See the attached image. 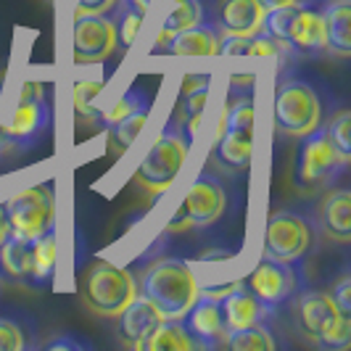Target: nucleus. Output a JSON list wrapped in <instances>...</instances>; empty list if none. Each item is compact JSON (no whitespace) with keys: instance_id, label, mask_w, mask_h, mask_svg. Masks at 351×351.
Masks as SVG:
<instances>
[{"instance_id":"31","label":"nucleus","mask_w":351,"mask_h":351,"mask_svg":"<svg viewBox=\"0 0 351 351\" xmlns=\"http://www.w3.org/2000/svg\"><path fill=\"white\" fill-rule=\"evenodd\" d=\"M143 14L138 11H132V8H127L124 11L122 21H119V29H117V43L122 45V51H127L132 43H135V37L141 35V27H143Z\"/></svg>"},{"instance_id":"34","label":"nucleus","mask_w":351,"mask_h":351,"mask_svg":"<svg viewBox=\"0 0 351 351\" xmlns=\"http://www.w3.org/2000/svg\"><path fill=\"white\" fill-rule=\"evenodd\" d=\"M351 275H341V280L333 285V291H330V299L335 301V306H338V312L341 315L351 317Z\"/></svg>"},{"instance_id":"13","label":"nucleus","mask_w":351,"mask_h":351,"mask_svg":"<svg viewBox=\"0 0 351 351\" xmlns=\"http://www.w3.org/2000/svg\"><path fill=\"white\" fill-rule=\"evenodd\" d=\"M293 319H296L301 333L306 335L312 343H317L333 325H338L341 319H346V315L338 312V306L330 299V293L306 291V293H301V299L293 306Z\"/></svg>"},{"instance_id":"25","label":"nucleus","mask_w":351,"mask_h":351,"mask_svg":"<svg viewBox=\"0 0 351 351\" xmlns=\"http://www.w3.org/2000/svg\"><path fill=\"white\" fill-rule=\"evenodd\" d=\"M58 262V235L56 230L45 232L35 238V248H32V282H45L53 275Z\"/></svg>"},{"instance_id":"4","label":"nucleus","mask_w":351,"mask_h":351,"mask_svg":"<svg viewBox=\"0 0 351 351\" xmlns=\"http://www.w3.org/2000/svg\"><path fill=\"white\" fill-rule=\"evenodd\" d=\"M188 145H191V141L185 138V132H180L175 127L161 132L141 161V167L135 172V182L148 195H161L164 191H169L180 175V169L185 167Z\"/></svg>"},{"instance_id":"29","label":"nucleus","mask_w":351,"mask_h":351,"mask_svg":"<svg viewBox=\"0 0 351 351\" xmlns=\"http://www.w3.org/2000/svg\"><path fill=\"white\" fill-rule=\"evenodd\" d=\"M145 106H151V98H148V93L141 88V85H132V88L124 93L122 98L117 101V104L111 106L108 111L104 114V122L106 124H114L124 119L127 114H132V111H138V108H145Z\"/></svg>"},{"instance_id":"26","label":"nucleus","mask_w":351,"mask_h":351,"mask_svg":"<svg viewBox=\"0 0 351 351\" xmlns=\"http://www.w3.org/2000/svg\"><path fill=\"white\" fill-rule=\"evenodd\" d=\"M209 106V82L195 85L182 93V114H185V138L193 141L198 127L204 122V111Z\"/></svg>"},{"instance_id":"20","label":"nucleus","mask_w":351,"mask_h":351,"mask_svg":"<svg viewBox=\"0 0 351 351\" xmlns=\"http://www.w3.org/2000/svg\"><path fill=\"white\" fill-rule=\"evenodd\" d=\"M325 51L349 58L351 56V5L349 0H333L325 11Z\"/></svg>"},{"instance_id":"10","label":"nucleus","mask_w":351,"mask_h":351,"mask_svg":"<svg viewBox=\"0 0 351 351\" xmlns=\"http://www.w3.org/2000/svg\"><path fill=\"white\" fill-rule=\"evenodd\" d=\"M119 48L117 24L106 16H74L71 56L77 64H101Z\"/></svg>"},{"instance_id":"22","label":"nucleus","mask_w":351,"mask_h":351,"mask_svg":"<svg viewBox=\"0 0 351 351\" xmlns=\"http://www.w3.org/2000/svg\"><path fill=\"white\" fill-rule=\"evenodd\" d=\"M195 341L182 319H161L145 338L143 351H193Z\"/></svg>"},{"instance_id":"27","label":"nucleus","mask_w":351,"mask_h":351,"mask_svg":"<svg viewBox=\"0 0 351 351\" xmlns=\"http://www.w3.org/2000/svg\"><path fill=\"white\" fill-rule=\"evenodd\" d=\"M148 114H151V106H145V108H138V111H132V114H127L124 119L119 122L108 124L111 127V138H114V145L124 151V148H130L132 143L138 141V135L143 132V127L148 122Z\"/></svg>"},{"instance_id":"28","label":"nucleus","mask_w":351,"mask_h":351,"mask_svg":"<svg viewBox=\"0 0 351 351\" xmlns=\"http://www.w3.org/2000/svg\"><path fill=\"white\" fill-rule=\"evenodd\" d=\"M104 90V80H80L74 82L71 88V106H74V114L82 117V119H95V104H98V95Z\"/></svg>"},{"instance_id":"23","label":"nucleus","mask_w":351,"mask_h":351,"mask_svg":"<svg viewBox=\"0 0 351 351\" xmlns=\"http://www.w3.org/2000/svg\"><path fill=\"white\" fill-rule=\"evenodd\" d=\"M198 21H204V5L201 0H169V14L161 24V32H158L156 45H167V40L188 27H193Z\"/></svg>"},{"instance_id":"1","label":"nucleus","mask_w":351,"mask_h":351,"mask_svg":"<svg viewBox=\"0 0 351 351\" xmlns=\"http://www.w3.org/2000/svg\"><path fill=\"white\" fill-rule=\"evenodd\" d=\"M198 280L191 264L182 259H158L145 267L138 293L145 296L164 319H182L198 299Z\"/></svg>"},{"instance_id":"16","label":"nucleus","mask_w":351,"mask_h":351,"mask_svg":"<svg viewBox=\"0 0 351 351\" xmlns=\"http://www.w3.org/2000/svg\"><path fill=\"white\" fill-rule=\"evenodd\" d=\"M164 317L158 315V309L145 299V296H135L119 315V338H122L124 346L135 351H143L145 338L151 335V330L156 328Z\"/></svg>"},{"instance_id":"18","label":"nucleus","mask_w":351,"mask_h":351,"mask_svg":"<svg viewBox=\"0 0 351 351\" xmlns=\"http://www.w3.org/2000/svg\"><path fill=\"white\" fill-rule=\"evenodd\" d=\"M32 248L35 238L8 232L0 241V278L8 282H32Z\"/></svg>"},{"instance_id":"37","label":"nucleus","mask_w":351,"mask_h":351,"mask_svg":"<svg viewBox=\"0 0 351 351\" xmlns=\"http://www.w3.org/2000/svg\"><path fill=\"white\" fill-rule=\"evenodd\" d=\"M8 232H11V228H8V217H5V209H3V204H0V241H3Z\"/></svg>"},{"instance_id":"12","label":"nucleus","mask_w":351,"mask_h":351,"mask_svg":"<svg viewBox=\"0 0 351 351\" xmlns=\"http://www.w3.org/2000/svg\"><path fill=\"white\" fill-rule=\"evenodd\" d=\"M248 291L262 301L267 309L278 306L288 299L296 288V278H293V269L291 264L275 262V259H262V262L254 267V272L248 275V280L243 282Z\"/></svg>"},{"instance_id":"15","label":"nucleus","mask_w":351,"mask_h":351,"mask_svg":"<svg viewBox=\"0 0 351 351\" xmlns=\"http://www.w3.org/2000/svg\"><path fill=\"white\" fill-rule=\"evenodd\" d=\"M182 319H185L188 333L193 335L195 349L198 346H217L228 333L219 301L211 299V296H204V293H198V299L193 301V306L185 312Z\"/></svg>"},{"instance_id":"2","label":"nucleus","mask_w":351,"mask_h":351,"mask_svg":"<svg viewBox=\"0 0 351 351\" xmlns=\"http://www.w3.org/2000/svg\"><path fill=\"white\" fill-rule=\"evenodd\" d=\"M80 296L93 315L119 317L122 309L138 296V282L119 264L95 262L88 267L80 282Z\"/></svg>"},{"instance_id":"36","label":"nucleus","mask_w":351,"mask_h":351,"mask_svg":"<svg viewBox=\"0 0 351 351\" xmlns=\"http://www.w3.org/2000/svg\"><path fill=\"white\" fill-rule=\"evenodd\" d=\"M48 349H80V341H51L48 343Z\"/></svg>"},{"instance_id":"19","label":"nucleus","mask_w":351,"mask_h":351,"mask_svg":"<svg viewBox=\"0 0 351 351\" xmlns=\"http://www.w3.org/2000/svg\"><path fill=\"white\" fill-rule=\"evenodd\" d=\"M319 222L330 241H351V193L346 188H335L319 204Z\"/></svg>"},{"instance_id":"9","label":"nucleus","mask_w":351,"mask_h":351,"mask_svg":"<svg viewBox=\"0 0 351 351\" xmlns=\"http://www.w3.org/2000/svg\"><path fill=\"white\" fill-rule=\"evenodd\" d=\"M312 246V230L309 222L301 217L299 211L282 209L275 211L267 219L264 228V259L293 264Z\"/></svg>"},{"instance_id":"38","label":"nucleus","mask_w":351,"mask_h":351,"mask_svg":"<svg viewBox=\"0 0 351 351\" xmlns=\"http://www.w3.org/2000/svg\"><path fill=\"white\" fill-rule=\"evenodd\" d=\"M8 145H11V141H8L5 130H3V122H0V151H3V148H8Z\"/></svg>"},{"instance_id":"33","label":"nucleus","mask_w":351,"mask_h":351,"mask_svg":"<svg viewBox=\"0 0 351 351\" xmlns=\"http://www.w3.org/2000/svg\"><path fill=\"white\" fill-rule=\"evenodd\" d=\"M117 0H74V16H106Z\"/></svg>"},{"instance_id":"3","label":"nucleus","mask_w":351,"mask_h":351,"mask_svg":"<svg viewBox=\"0 0 351 351\" xmlns=\"http://www.w3.org/2000/svg\"><path fill=\"white\" fill-rule=\"evenodd\" d=\"M251 154H254V101L251 93H246L228 111H222V119L217 127L214 158L225 169L243 172L251 164Z\"/></svg>"},{"instance_id":"11","label":"nucleus","mask_w":351,"mask_h":351,"mask_svg":"<svg viewBox=\"0 0 351 351\" xmlns=\"http://www.w3.org/2000/svg\"><path fill=\"white\" fill-rule=\"evenodd\" d=\"M51 122V108L43 98V85L27 82L19 104L8 114V119L3 122V130L8 135V141H32L37 135H43V130Z\"/></svg>"},{"instance_id":"8","label":"nucleus","mask_w":351,"mask_h":351,"mask_svg":"<svg viewBox=\"0 0 351 351\" xmlns=\"http://www.w3.org/2000/svg\"><path fill=\"white\" fill-rule=\"evenodd\" d=\"M349 158L341 156L335 148L325 127H317L315 132L304 135L296 154V185L301 191L306 188H317L325 180H333L346 169Z\"/></svg>"},{"instance_id":"35","label":"nucleus","mask_w":351,"mask_h":351,"mask_svg":"<svg viewBox=\"0 0 351 351\" xmlns=\"http://www.w3.org/2000/svg\"><path fill=\"white\" fill-rule=\"evenodd\" d=\"M259 3H262L264 11H272V8H280V5H293L299 0H259Z\"/></svg>"},{"instance_id":"14","label":"nucleus","mask_w":351,"mask_h":351,"mask_svg":"<svg viewBox=\"0 0 351 351\" xmlns=\"http://www.w3.org/2000/svg\"><path fill=\"white\" fill-rule=\"evenodd\" d=\"M267 11L259 0H219L217 32L222 37H251L264 32Z\"/></svg>"},{"instance_id":"21","label":"nucleus","mask_w":351,"mask_h":351,"mask_svg":"<svg viewBox=\"0 0 351 351\" xmlns=\"http://www.w3.org/2000/svg\"><path fill=\"white\" fill-rule=\"evenodd\" d=\"M219 306H222V319H225L228 330L254 325L267 315V306L248 291L246 285H238L235 291H230L228 296L219 301Z\"/></svg>"},{"instance_id":"17","label":"nucleus","mask_w":351,"mask_h":351,"mask_svg":"<svg viewBox=\"0 0 351 351\" xmlns=\"http://www.w3.org/2000/svg\"><path fill=\"white\" fill-rule=\"evenodd\" d=\"M219 45H222V35L214 27L198 21L169 37L164 48L177 58H214L219 56Z\"/></svg>"},{"instance_id":"5","label":"nucleus","mask_w":351,"mask_h":351,"mask_svg":"<svg viewBox=\"0 0 351 351\" xmlns=\"http://www.w3.org/2000/svg\"><path fill=\"white\" fill-rule=\"evenodd\" d=\"M322 124V104L312 85L291 80L275 95V127L285 138H304Z\"/></svg>"},{"instance_id":"6","label":"nucleus","mask_w":351,"mask_h":351,"mask_svg":"<svg viewBox=\"0 0 351 351\" xmlns=\"http://www.w3.org/2000/svg\"><path fill=\"white\" fill-rule=\"evenodd\" d=\"M3 209L8 217V228L16 235L40 238L56 230V193L48 182L29 185L14 193L3 204Z\"/></svg>"},{"instance_id":"30","label":"nucleus","mask_w":351,"mask_h":351,"mask_svg":"<svg viewBox=\"0 0 351 351\" xmlns=\"http://www.w3.org/2000/svg\"><path fill=\"white\" fill-rule=\"evenodd\" d=\"M351 114L349 111H338L333 119H330V124L325 127V132H328V138H330V143H333L335 148H338V154L341 156L351 158Z\"/></svg>"},{"instance_id":"24","label":"nucleus","mask_w":351,"mask_h":351,"mask_svg":"<svg viewBox=\"0 0 351 351\" xmlns=\"http://www.w3.org/2000/svg\"><path fill=\"white\" fill-rule=\"evenodd\" d=\"M222 343L232 351H275V346H278L272 333L262 322H254V325L238 328V330H228Z\"/></svg>"},{"instance_id":"7","label":"nucleus","mask_w":351,"mask_h":351,"mask_svg":"<svg viewBox=\"0 0 351 351\" xmlns=\"http://www.w3.org/2000/svg\"><path fill=\"white\" fill-rule=\"evenodd\" d=\"M225 206H228L225 185L209 172H201L191 182L182 204L177 206L175 217L169 222V230L180 232V230L191 228H209L225 214Z\"/></svg>"},{"instance_id":"32","label":"nucleus","mask_w":351,"mask_h":351,"mask_svg":"<svg viewBox=\"0 0 351 351\" xmlns=\"http://www.w3.org/2000/svg\"><path fill=\"white\" fill-rule=\"evenodd\" d=\"M27 346L24 330L19 328L14 319L0 317V351H21Z\"/></svg>"}]
</instances>
